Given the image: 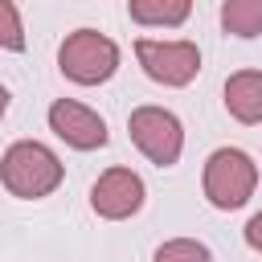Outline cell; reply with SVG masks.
<instances>
[{
  "mask_svg": "<svg viewBox=\"0 0 262 262\" xmlns=\"http://www.w3.org/2000/svg\"><path fill=\"white\" fill-rule=\"evenodd\" d=\"M61 180H66V164L41 139H16L0 156V184L16 201H45L61 188Z\"/></svg>",
  "mask_w": 262,
  "mask_h": 262,
  "instance_id": "6da1fadb",
  "label": "cell"
},
{
  "mask_svg": "<svg viewBox=\"0 0 262 262\" xmlns=\"http://www.w3.org/2000/svg\"><path fill=\"white\" fill-rule=\"evenodd\" d=\"M201 192L221 213H233V209L250 205V196L258 192V164H254V156L242 151V147L209 151L205 172H201Z\"/></svg>",
  "mask_w": 262,
  "mask_h": 262,
  "instance_id": "7a4b0ae2",
  "label": "cell"
},
{
  "mask_svg": "<svg viewBox=\"0 0 262 262\" xmlns=\"http://www.w3.org/2000/svg\"><path fill=\"white\" fill-rule=\"evenodd\" d=\"M119 61H123L119 45L106 33H98V29H74V33H66V41L57 49V70L74 86H102V82H111Z\"/></svg>",
  "mask_w": 262,
  "mask_h": 262,
  "instance_id": "3957f363",
  "label": "cell"
},
{
  "mask_svg": "<svg viewBox=\"0 0 262 262\" xmlns=\"http://www.w3.org/2000/svg\"><path fill=\"white\" fill-rule=\"evenodd\" d=\"M127 135L139 147V156L156 168H176L184 156V123L176 111L143 102L127 115Z\"/></svg>",
  "mask_w": 262,
  "mask_h": 262,
  "instance_id": "277c9868",
  "label": "cell"
},
{
  "mask_svg": "<svg viewBox=\"0 0 262 262\" xmlns=\"http://www.w3.org/2000/svg\"><path fill=\"white\" fill-rule=\"evenodd\" d=\"M135 61L139 70L156 82V86H168V90H180L188 82H196L201 74V45L188 41V37H139L135 41Z\"/></svg>",
  "mask_w": 262,
  "mask_h": 262,
  "instance_id": "5b68a950",
  "label": "cell"
},
{
  "mask_svg": "<svg viewBox=\"0 0 262 262\" xmlns=\"http://www.w3.org/2000/svg\"><path fill=\"white\" fill-rule=\"evenodd\" d=\"M45 119H49V131H53L66 147H74V151H98V147H106V139H111L106 119H102L94 106L78 102V98H53L49 111H45Z\"/></svg>",
  "mask_w": 262,
  "mask_h": 262,
  "instance_id": "8992f818",
  "label": "cell"
},
{
  "mask_svg": "<svg viewBox=\"0 0 262 262\" xmlns=\"http://www.w3.org/2000/svg\"><path fill=\"white\" fill-rule=\"evenodd\" d=\"M143 201H147L143 176H139L135 168H123V164L106 168V172L90 184V209H94L102 221H127V217H135V213L143 209Z\"/></svg>",
  "mask_w": 262,
  "mask_h": 262,
  "instance_id": "52a82bcc",
  "label": "cell"
},
{
  "mask_svg": "<svg viewBox=\"0 0 262 262\" xmlns=\"http://www.w3.org/2000/svg\"><path fill=\"white\" fill-rule=\"evenodd\" d=\"M225 111L242 127H262V70H237L221 86Z\"/></svg>",
  "mask_w": 262,
  "mask_h": 262,
  "instance_id": "ba28073f",
  "label": "cell"
},
{
  "mask_svg": "<svg viewBox=\"0 0 262 262\" xmlns=\"http://www.w3.org/2000/svg\"><path fill=\"white\" fill-rule=\"evenodd\" d=\"M127 16L143 29H180L192 16V4L188 0H131Z\"/></svg>",
  "mask_w": 262,
  "mask_h": 262,
  "instance_id": "9c48e42d",
  "label": "cell"
},
{
  "mask_svg": "<svg viewBox=\"0 0 262 262\" xmlns=\"http://www.w3.org/2000/svg\"><path fill=\"white\" fill-rule=\"evenodd\" d=\"M221 29L229 37L254 41L262 33V0H225L221 4Z\"/></svg>",
  "mask_w": 262,
  "mask_h": 262,
  "instance_id": "30bf717a",
  "label": "cell"
},
{
  "mask_svg": "<svg viewBox=\"0 0 262 262\" xmlns=\"http://www.w3.org/2000/svg\"><path fill=\"white\" fill-rule=\"evenodd\" d=\"M151 262H213V250L196 237H168L156 246Z\"/></svg>",
  "mask_w": 262,
  "mask_h": 262,
  "instance_id": "8fae6325",
  "label": "cell"
},
{
  "mask_svg": "<svg viewBox=\"0 0 262 262\" xmlns=\"http://www.w3.org/2000/svg\"><path fill=\"white\" fill-rule=\"evenodd\" d=\"M0 49H8V53L25 49V20L12 0H0Z\"/></svg>",
  "mask_w": 262,
  "mask_h": 262,
  "instance_id": "7c38bea8",
  "label": "cell"
},
{
  "mask_svg": "<svg viewBox=\"0 0 262 262\" xmlns=\"http://www.w3.org/2000/svg\"><path fill=\"white\" fill-rule=\"evenodd\" d=\"M242 242H246L254 254H262V209H258V213L242 225Z\"/></svg>",
  "mask_w": 262,
  "mask_h": 262,
  "instance_id": "4fadbf2b",
  "label": "cell"
},
{
  "mask_svg": "<svg viewBox=\"0 0 262 262\" xmlns=\"http://www.w3.org/2000/svg\"><path fill=\"white\" fill-rule=\"evenodd\" d=\"M8 106H12V94H8V86H4V82H0V119H4V115H8Z\"/></svg>",
  "mask_w": 262,
  "mask_h": 262,
  "instance_id": "5bb4252c",
  "label": "cell"
}]
</instances>
